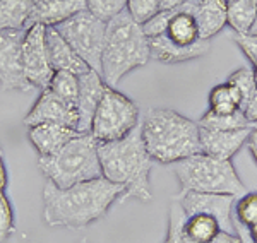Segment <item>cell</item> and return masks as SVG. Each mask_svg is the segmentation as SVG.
<instances>
[{
	"label": "cell",
	"instance_id": "d6a6232c",
	"mask_svg": "<svg viewBox=\"0 0 257 243\" xmlns=\"http://www.w3.org/2000/svg\"><path fill=\"white\" fill-rule=\"evenodd\" d=\"M243 115H245V118L248 122L254 125V123H257V91L252 94V98L247 101V105L243 106Z\"/></svg>",
	"mask_w": 257,
	"mask_h": 243
},
{
	"label": "cell",
	"instance_id": "ab89813d",
	"mask_svg": "<svg viewBox=\"0 0 257 243\" xmlns=\"http://www.w3.org/2000/svg\"><path fill=\"white\" fill-rule=\"evenodd\" d=\"M77 243H89V240H88V238H81V240L77 241Z\"/></svg>",
	"mask_w": 257,
	"mask_h": 243
},
{
	"label": "cell",
	"instance_id": "7402d4cb",
	"mask_svg": "<svg viewBox=\"0 0 257 243\" xmlns=\"http://www.w3.org/2000/svg\"><path fill=\"white\" fill-rule=\"evenodd\" d=\"M257 19V11L252 0H226V26L233 35L250 33Z\"/></svg>",
	"mask_w": 257,
	"mask_h": 243
},
{
	"label": "cell",
	"instance_id": "5bb4252c",
	"mask_svg": "<svg viewBox=\"0 0 257 243\" xmlns=\"http://www.w3.org/2000/svg\"><path fill=\"white\" fill-rule=\"evenodd\" d=\"M250 132L252 127L238 130H209L201 127V152L231 161L243 144H247Z\"/></svg>",
	"mask_w": 257,
	"mask_h": 243
},
{
	"label": "cell",
	"instance_id": "f35d334b",
	"mask_svg": "<svg viewBox=\"0 0 257 243\" xmlns=\"http://www.w3.org/2000/svg\"><path fill=\"white\" fill-rule=\"evenodd\" d=\"M252 35H257V19H255V23H254V26H252V30H250Z\"/></svg>",
	"mask_w": 257,
	"mask_h": 243
},
{
	"label": "cell",
	"instance_id": "3957f363",
	"mask_svg": "<svg viewBox=\"0 0 257 243\" xmlns=\"http://www.w3.org/2000/svg\"><path fill=\"white\" fill-rule=\"evenodd\" d=\"M141 134L153 161L175 164L201 152V127L172 108H151L141 122Z\"/></svg>",
	"mask_w": 257,
	"mask_h": 243
},
{
	"label": "cell",
	"instance_id": "f546056e",
	"mask_svg": "<svg viewBox=\"0 0 257 243\" xmlns=\"http://www.w3.org/2000/svg\"><path fill=\"white\" fill-rule=\"evenodd\" d=\"M161 11V0H127V12L138 24H146Z\"/></svg>",
	"mask_w": 257,
	"mask_h": 243
},
{
	"label": "cell",
	"instance_id": "d4e9b609",
	"mask_svg": "<svg viewBox=\"0 0 257 243\" xmlns=\"http://www.w3.org/2000/svg\"><path fill=\"white\" fill-rule=\"evenodd\" d=\"M48 89L59 94L62 100L77 108V98H79V76L67 71H57L50 81Z\"/></svg>",
	"mask_w": 257,
	"mask_h": 243
},
{
	"label": "cell",
	"instance_id": "5b68a950",
	"mask_svg": "<svg viewBox=\"0 0 257 243\" xmlns=\"http://www.w3.org/2000/svg\"><path fill=\"white\" fill-rule=\"evenodd\" d=\"M38 168L59 188L103 176L98 141L91 134H79L50 156H38Z\"/></svg>",
	"mask_w": 257,
	"mask_h": 243
},
{
	"label": "cell",
	"instance_id": "8fae6325",
	"mask_svg": "<svg viewBox=\"0 0 257 243\" xmlns=\"http://www.w3.org/2000/svg\"><path fill=\"white\" fill-rule=\"evenodd\" d=\"M173 199L182 205L185 216L197 214V212L209 214V216L216 217L223 231L237 233V226H235V221H233L235 195L180 190Z\"/></svg>",
	"mask_w": 257,
	"mask_h": 243
},
{
	"label": "cell",
	"instance_id": "d6986e66",
	"mask_svg": "<svg viewBox=\"0 0 257 243\" xmlns=\"http://www.w3.org/2000/svg\"><path fill=\"white\" fill-rule=\"evenodd\" d=\"M194 16L201 40H211L226 26V0H199Z\"/></svg>",
	"mask_w": 257,
	"mask_h": 243
},
{
	"label": "cell",
	"instance_id": "d590c367",
	"mask_svg": "<svg viewBox=\"0 0 257 243\" xmlns=\"http://www.w3.org/2000/svg\"><path fill=\"white\" fill-rule=\"evenodd\" d=\"M247 146H248V151H250L252 158H254V161L257 164V127H255V129H252L250 135H248Z\"/></svg>",
	"mask_w": 257,
	"mask_h": 243
},
{
	"label": "cell",
	"instance_id": "4fadbf2b",
	"mask_svg": "<svg viewBox=\"0 0 257 243\" xmlns=\"http://www.w3.org/2000/svg\"><path fill=\"white\" fill-rule=\"evenodd\" d=\"M106 89V82L103 81L101 74L89 69L88 72L79 76V98H77V132L89 134L91 123H93L94 112H96L101 96Z\"/></svg>",
	"mask_w": 257,
	"mask_h": 243
},
{
	"label": "cell",
	"instance_id": "6da1fadb",
	"mask_svg": "<svg viewBox=\"0 0 257 243\" xmlns=\"http://www.w3.org/2000/svg\"><path fill=\"white\" fill-rule=\"evenodd\" d=\"M125 188L105 176L59 188L47 180L43 187V221L50 228L82 229L101 219Z\"/></svg>",
	"mask_w": 257,
	"mask_h": 243
},
{
	"label": "cell",
	"instance_id": "4dcf8cb0",
	"mask_svg": "<svg viewBox=\"0 0 257 243\" xmlns=\"http://www.w3.org/2000/svg\"><path fill=\"white\" fill-rule=\"evenodd\" d=\"M16 231L14 211L6 192H0V243H7Z\"/></svg>",
	"mask_w": 257,
	"mask_h": 243
},
{
	"label": "cell",
	"instance_id": "4316f807",
	"mask_svg": "<svg viewBox=\"0 0 257 243\" xmlns=\"http://www.w3.org/2000/svg\"><path fill=\"white\" fill-rule=\"evenodd\" d=\"M86 9L93 16L108 23L127 11V0H86Z\"/></svg>",
	"mask_w": 257,
	"mask_h": 243
},
{
	"label": "cell",
	"instance_id": "83f0119b",
	"mask_svg": "<svg viewBox=\"0 0 257 243\" xmlns=\"http://www.w3.org/2000/svg\"><path fill=\"white\" fill-rule=\"evenodd\" d=\"M235 217L242 226L248 229L257 223V192L243 193L233 205Z\"/></svg>",
	"mask_w": 257,
	"mask_h": 243
},
{
	"label": "cell",
	"instance_id": "ffe728a7",
	"mask_svg": "<svg viewBox=\"0 0 257 243\" xmlns=\"http://www.w3.org/2000/svg\"><path fill=\"white\" fill-rule=\"evenodd\" d=\"M38 0H0V33L6 30H28Z\"/></svg>",
	"mask_w": 257,
	"mask_h": 243
},
{
	"label": "cell",
	"instance_id": "7a4b0ae2",
	"mask_svg": "<svg viewBox=\"0 0 257 243\" xmlns=\"http://www.w3.org/2000/svg\"><path fill=\"white\" fill-rule=\"evenodd\" d=\"M98 156L103 176L125 188L122 200L138 199L148 202L153 199L149 182L153 159L144 146L141 123L123 139L98 142Z\"/></svg>",
	"mask_w": 257,
	"mask_h": 243
},
{
	"label": "cell",
	"instance_id": "836d02e7",
	"mask_svg": "<svg viewBox=\"0 0 257 243\" xmlns=\"http://www.w3.org/2000/svg\"><path fill=\"white\" fill-rule=\"evenodd\" d=\"M209 243H243V240L237 233H228V231H223L221 229V231H219Z\"/></svg>",
	"mask_w": 257,
	"mask_h": 243
},
{
	"label": "cell",
	"instance_id": "7c38bea8",
	"mask_svg": "<svg viewBox=\"0 0 257 243\" xmlns=\"http://www.w3.org/2000/svg\"><path fill=\"white\" fill-rule=\"evenodd\" d=\"M62 123V125L72 127L77 130L79 123V115L77 108L70 105L65 100H62L59 94H55L52 89H43L40 91L38 100L31 106V110L24 117V125H38V123Z\"/></svg>",
	"mask_w": 257,
	"mask_h": 243
},
{
	"label": "cell",
	"instance_id": "603a6c76",
	"mask_svg": "<svg viewBox=\"0 0 257 243\" xmlns=\"http://www.w3.org/2000/svg\"><path fill=\"white\" fill-rule=\"evenodd\" d=\"M214 113H233L242 110V96L230 82L214 86L209 91V108Z\"/></svg>",
	"mask_w": 257,
	"mask_h": 243
},
{
	"label": "cell",
	"instance_id": "277c9868",
	"mask_svg": "<svg viewBox=\"0 0 257 243\" xmlns=\"http://www.w3.org/2000/svg\"><path fill=\"white\" fill-rule=\"evenodd\" d=\"M151 59V45L143 26L122 12L106 23V38L101 57V77L111 88L128 72L146 65Z\"/></svg>",
	"mask_w": 257,
	"mask_h": 243
},
{
	"label": "cell",
	"instance_id": "9a60e30c",
	"mask_svg": "<svg viewBox=\"0 0 257 243\" xmlns=\"http://www.w3.org/2000/svg\"><path fill=\"white\" fill-rule=\"evenodd\" d=\"M151 45V59L161 62V64H182L190 62L208 55L211 50V40H199L197 43L182 47L173 43L167 35H160L149 38Z\"/></svg>",
	"mask_w": 257,
	"mask_h": 243
},
{
	"label": "cell",
	"instance_id": "b9f144b4",
	"mask_svg": "<svg viewBox=\"0 0 257 243\" xmlns=\"http://www.w3.org/2000/svg\"><path fill=\"white\" fill-rule=\"evenodd\" d=\"M252 2H254V6H255V11H257V0H252Z\"/></svg>",
	"mask_w": 257,
	"mask_h": 243
},
{
	"label": "cell",
	"instance_id": "52a82bcc",
	"mask_svg": "<svg viewBox=\"0 0 257 243\" xmlns=\"http://www.w3.org/2000/svg\"><path fill=\"white\" fill-rule=\"evenodd\" d=\"M139 106L136 101L106 84L89 134L98 142H111L123 139L139 125Z\"/></svg>",
	"mask_w": 257,
	"mask_h": 243
},
{
	"label": "cell",
	"instance_id": "1f68e13d",
	"mask_svg": "<svg viewBox=\"0 0 257 243\" xmlns=\"http://www.w3.org/2000/svg\"><path fill=\"white\" fill-rule=\"evenodd\" d=\"M235 45L240 48V52L247 57L254 67H257V35L245 33V35H233Z\"/></svg>",
	"mask_w": 257,
	"mask_h": 243
},
{
	"label": "cell",
	"instance_id": "9c48e42d",
	"mask_svg": "<svg viewBox=\"0 0 257 243\" xmlns=\"http://www.w3.org/2000/svg\"><path fill=\"white\" fill-rule=\"evenodd\" d=\"M45 33H47V26L38 23L31 24L26 30L23 41L24 74H26V79L30 81L31 88H36L40 91L48 88L50 81L55 74L50 65Z\"/></svg>",
	"mask_w": 257,
	"mask_h": 243
},
{
	"label": "cell",
	"instance_id": "ac0fdd59",
	"mask_svg": "<svg viewBox=\"0 0 257 243\" xmlns=\"http://www.w3.org/2000/svg\"><path fill=\"white\" fill-rule=\"evenodd\" d=\"M86 11V0H38L31 14V24L59 26L76 14Z\"/></svg>",
	"mask_w": 257,
	"mask_h": 243
},
{
	"label": "cell",
	"instance_id": "2e32d148",
	"mask_svg": "<svg viewBox=\"0 0 257 243\" xmlns=\"http://www.w3.org/2000/svg\"><path fill=\"white\" fill-rule=\"evenodd\" d=\"M45 40H47V52L50 65L53 71H67L74 72L77 76L88 72L89 67L84 60L76 53L72 47L67 43V40L57 31L55 26H47V33H45Z\"/></svg>",
	"mask_w": 257,
	"mask_h": 243
},
{
	"label": "cell",
	"instance_id": "60d3db41",
	"mask_svg": "<svg viewBox=\"0 0 257 243\" xmlns=\"http://www.w3.org/2000/svg\"><path fill=\"white\" fill-rule=\"evenodd\" d=\"M254 76H255V84H257V67H254Z\"/></svg>",
	"mask_w": 257,
	"mask_h": 243
},
{
	"label": "cell",
	"instance_id": "e575fe53",
	"mask_svg": "<svg viewBox=\"0 0 257 243\" xmlns=\"http://www.w3.org/2000/svg\"><path fill=\"white\" fill-rule=\"evenodd\" d=\"M7 183H9V175H7L6 159H4V151L0 147V192H6Z\"/></svg>",
	"mask_w": 257,
	"mask_h": 243
},
{
	"label": "cell",
	"instance_id": "8d00e7d4",
	"mask_svg": "<svg viewBox=\"0 0 257 243\" xmlns=\"http://www.w3.org/2000/svg\"><path fill=\"white\" fill-rule=\"evenodd\" d=\"M187 0H161V11H172L177 7L184 6Z\"/></svg>",
	"mask_w": 257,
	"mask_h": 243
},
{
	"label": "cell",
	"instance_id": "44dd1931",
	"mask_svg": "<svg viewBox=\"0 0 257 243\" xmlns=\"http://www.w3.org/2000/svg\"><path fill=\"white\" fill-rule=\"evenodd\" d=\"M221 231L218 219L209 214H190L185 216L182 234L187 243H209L216 234Z\"/></svg>",
	"mask_w": 257,
	"mask_h": 243
},
{
	"label": "cell",
	"instance_id": "f1b7e54d",
	"mask_svg": "<svg viewBox=\"0 0 257 243\" xmlns=\"http://www.w3.org/2000/svg\"><path fill=\"white\" fill-rule=\"evenodd\" d=\"M185 221V212L182 209V205L177 202L175 199H172L168 209V228H167V236H165L163 243H187L184 240L182 234V226Z\"/></svg>",
	"mask_w": 257,
	"mask_h": 243
},
{
	"label": "cell",
	"instance_id": "74e56055",
	"mask_svg": "<svg viewBox=\"0 0 257 243\" xmlns=\"http://www.w3.org/2000/svg\"><path fill=\"white\" fill-rule=\"evenodd\" d=\"M247 233H248V238H250V241L257 243V223L254 226H250V228L247 229Z\"/></svg>",
	"mask_w": 257,
	"mask_h": 243
},
{
	"label": "cell",
	"instance_id": "cb8c5ba5",
	"mask_svg": "<svg viewBox=\"0 0 257 243\" xmlns=\"http://www.w3.org/2000/svg\"><path fill=\"white\" fill-rule=\"evenodd\" d=\"M199 127L209 130H238L252 127V123L245 118L242 110L233 113H214L208 110L199 120Z\"/></svg>",
	"mask_w": 257,
	"mask_h": 243
},
{
	"label": "cell",
	"instance_id": "ba28073f",
	"mask_svg": "<svg viewBox=\"0 0 257 243\" xmlns=\"http://www.w3.org/2000/svg\"><path fill=\"white\" fill-rule=\"evenodd\" d=\"M55 28L77 55L88 64V67L101 74V57L106 38L105 21L86 9Z\"/></svg>",
	"mask_w": 257,
	"mask_h": 243
},
{
	"label": "cell",
	"instance_id": "30bf717a",
	"mask_svg": "<svg viewBox=\"0 0 257 243\" xmlns=\"http://www.w3.org/2000/svg\"><path fill=\"white\" fill-rule=\"evenodd\" d=\"M26 30L0 33V88L4 91H30L23 65V41Z\"/></svg>",
	"mask_w": 257,
	"mask_h": 243
},
{
	"label": "cell",
	"instance_id": "484cf974",
	"mask_svg": "<svg viewBox=\"0 0 257 243\" xmlns=\"http://www.w3.org/2000/svg\"><path fill=\"white\" fill-rule=\"evenodd\" d=\"M226 82H230V84L240 93V96H242V110H243V106H245L247 101L252 98V94L257 91L254 69L240 67V69H237V71L231 72L230 76H228Z\"/></svg>",
	"mask_w": 257,
	"mask_h": 243
},
{
	"label": "cell",
	"instance_id": "e0dca14e",
	"mask_svg": "<svg viewBox=\"0 0 257 243\" xmlns=\"http://www.w3.org/2000/svg\"><path fill=\"white\" fill-rule=\"evenodd\" d=\"M79 134L81 132H77L72 127L52 122L28 127V139L35 147V151L38 152V156L53 154Z\"/></svg>",
	"mask_w": 257,
	"mask_h": 243
},
{
	"label": "cell",
	"instance_id": "8992f818",
	"mask_svg": "<svg viewBox=\"0 0 257 243\" xmlns=\"http://www.w3.org/2000/svg\"><path fill=\"white\" fill-rule=\"evenodd\" d=\"M180 190L202 193L243 195L245 185L240 180L233 163L213 158L204 152L190 156L173 164Z\"/></svg>",
	"mask_w": 257,
	"mask_h": 243
}]
</instances>
